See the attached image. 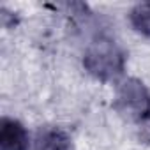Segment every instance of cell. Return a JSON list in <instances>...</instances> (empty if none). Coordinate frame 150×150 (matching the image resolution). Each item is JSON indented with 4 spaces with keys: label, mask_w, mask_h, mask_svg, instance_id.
Returning a JSON list of instances; mask_svg holds the SVG:
<instances>
[{
    "label": "cell",
    "mask_w": 150,
    "mask_h": 150,
    "mask_svg": "<svg viewBox=\"0 0 150 150\" xmlns=\"http://www.w3.org/2000/svg\"><path fill=\"white\" fill-rule=\"evenodd\" d=\"M28 132L21 122L4 117L0 120V150H28Z\"/></svg>",
    "instance_id": "3"
},
{
    "label": "cell",
    "mask_w": 150,
    "mask_h": 150,
    "mask_svg": "<svg viewBox=\"0 0 150 150\" xmlns=\"http://www.w3.org/2000/svg\"><path fill=\"white\" fill-rule=\"evenodd\" d=\"M83 65L94 78L101 81H115L124 72L125 55L115 41L108 37H97L87 48Z\"/></svg>",
    "instance_id": "1"
},
{
    "label": "cell",
    "mask_w": 150,
    "mask_h": 150,
    "mask_svg": "<svg viewBox=\"0 0 150 150\" xmlns=\"http://www.w3.org/2000/svg\"><path fill=\"white\" fill-rule=\"evenodd\" d=\"M71 138L60 127H44L37 132L35 150H69Z\"/></svg>",
    "instance_id": "4"
},
{
    "label": "cell",
    "mask_w": 150,
    "mask_h": 150,
    "mask_svg": "<svg viewBox=\"0 0 150 150\" xmlns=\"http://www.w3.org/2000/svg\"><path fill=\"white\" fill-rule=\"evenodd\" d=\"M115 110L138 125L150 124V92L145 83L136 78L122 81L117 92Z\"/></svg>",
    "instance_id": "2"
},
{
    "label": "cell",
    "mask_w": 150,
    "mask_h": 150,
    "mask_svg": "<svg viewBox=\"0 0 150 150\" xmlns=\"http://www.w3.org/2000/svg\"><path fill=\"white\" fill-rule=\"evenodd\" d=\"M129 20L136 32L150 37V2L136 4L129 13Z\"/></svg>",
    "instance_id": "5"
}]
</instances>
